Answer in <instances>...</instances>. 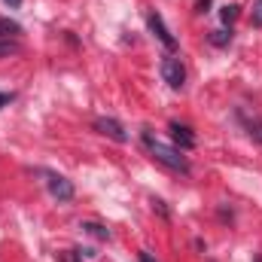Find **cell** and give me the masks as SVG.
I'll return each instance as SVG.
<instances>
[{
    "label": "cell",
    "mask_w": 262,
    "mask_h": 262,
    "mask_svg": "<svg viewBox=\"0 0 262 262\" xmlns=\"http://www.w3.org/2000/svg\"><path fill=\"white\" fill-rule=\"evenodd\" d=\"M207 40H210V46H216V49H226V46L232 43V31H226V28H223V31H213Z\"/></svg>",
    "instance_id": "11"
},
{
    "label": "cell",
    "mask_w": 262,
    "mask_h": 262,
    "mask_svg": "<svg viewBox=\"0 0 262 262\" xmlns=\"http://www.w3.org/2000/svg\"><path fill=\"white\" fill-rule=\"evenodd\" d=\"M238 15H241V6H238V3H226V6L220 9V21H223L229 31H232V25H235Z\"/></svg>",
    "instance_id": "9"
},
{
    "label": "cell",
    "mask_w": 262,
    "mask_h": 262,
    "mask_svg": "<svg viewBox=\"0 0 262 262\" xmlns=\"http://www.w3.org/2000/svg\"><path fill=\"white\" fill-rule=\"evenodd\" d=\"M220 220H223V223H232V220H235L232 207H226V204H223V207H220Z\"/></svg>",
    "instance_id": "15"
},
{
    "label": "cell",
    "mask_w": 262,
    "mask_h": 262,
    "mask_svg": "<svg viewBox=\"0 0 262 262\" xmlns=\"http://www.w3.org/2000/svg\"><path fill=\"white\" fill-rule=\"evenodd\" d=\"M162 79L171 85V89H183L186 85V67L177 55H168L162 58Z\"/></svg>",
    "instance_id": "2"
},
{
    "label": "cell",
    "mask_w": 262,
    "mask_h": 262,
    "mask_svg": "<svg viewBox=\"0 0 262 262\" xmlns=\"http://www.w3.org/2000/svg\"><path fill=\"white\" fill-rule=\"evenodd\" d=\"M82 229H85L92 238H98V241H110V229L101 226V223H82Z\"/></svg>",
    "instance_id": "10"
},
{
    "label": "cell",
    "mask_w": 262,
    "mask_h": 262,
    "mask_svg": "<svg viewBox=\"0 0 262 262\" xmlns=\"http://www.w3.org/2000/svg\"><path fill=\"white\" fill-rule=\"evenodd\" d=\"M140 137H143V146L149 149V156H152L159 165H165L168 171H174V174H189V171H192V165H189V159L183 156V149L162 143L159 137H152V131L149 128L140 131Z\"/></svg>",
    "instance_id": "1"
},
{
    "label": "cell",
    "mask_w": 262,
    "mask_h": 262,
    "mask_svg": "<svg viewBox=\"0 0 262 262\" xmlns=\"http://www.w3.org/2000/svg\"><path fill=\"white\" fill-rule=\"evenodd\" d=\"M146 25H149V31L156 34V40L168 49V52H177V40H174V34L168 31V25H165V18L159 15V12H146Z\"/></svg>",
    "instance_id": "3"
},
{
    "label": "cell",
    "mask_w": 262,
    "mask_h": 262,
    "mask_svg": "<svg viewBox=\"0 0 262 262\" xmlns=\"http://www.w3.org/2000/svg\"><path fill=\"white\" fill-rule=\"evenodd\" d=\"M95 131L104 134V137H110V140H116V143H128V131L122 128L116 119H107V116L95 119Z\"/></svg>",
    "instance_id": "5"
},
{
    "label": "cell",
    "mask_w": 262,
    "mask_h": 262,
    "mask_svg": "<svg viewBox=\"0 0 262 262\" xmlns=\"http://www.w3.org/2000/svg\"><path fill=\"white\" fill-rule=\"evenodd\" d=\"M18 34H21V25L6 18V15H0V40H15Z\"/></svg>",
    "instance_id": "8"
},
{
    "label": "cell",
    "mask_w": 262,
    "mask_h": 262,
    "mask_svg": "<svg viewBox=\"0 0 262 262\" xmlns=\"http://www.w3.org/2000/svg\"><path fill=\"white\" fill-rule=\"evenodd\" d=\"M3 3H6L9 9H18V6H21V0H3Z\"/></svg>",
    "instance_id": "18"
},
{
    "label": "cell",
    "mask_w": 262,
    "mask_h": 262,
    "mask_svg": "<svg viewBox=\"0 0 262 262\" xmlns=\"http://www.w3.org/2000/svg\"><path fill=\"white\" fill-rule=\"evenodd\" d=\"M238 119L244 122V128H247V134H250V140H256V143H262V119H250L247 113H238Z\"/></svg>",
    "instance_id": "7"
},
{
    "label": "cell",
    "mask_w": 262,
    "mask_h": 262,
    "mask_svg": "<svg viewBox=\"0 0 262 262\" xmlns=\"http://www.w3.org/2000/svg\"><path fill=\"white\" fill-rule=\"evenodd\" d=\"M140 262H156V259H152V256H149V253L143 250V253H140Z\"/></svg>",
    "instance_id": "19"
},
{
    "label": "cell",
    "mask_w": 262,
    "mask_h": 262,
    "mask_svg": "<svg viewBox=\"0 0 262 262\" xmlns=\"http://www.w3.org/2000/svg\"><path fill=\"white\" fill-rule=\"evenodd\" d=\"M12 101H15V95H12V92H0V110H3L6 104H12Z\"/></svg>",
    "instance_id": "16"
},
{
    "label": "cell",
    "mask_w": 262,
    "mask_h": 262,
    "mask_svg": "<svg viewBox=\"0 0 262 262\" xmlns=\"http://www.w3.org/2000/svg\"><path fill=\"white\" fill-rule=\"evenodd\" d=\"M168 131H171V140L177 143V149H192L195 146V134H192V128L189 125H180V122H171L168 125Z\"/></svg>",
    "instance_id": "6"
},
{
    "label": "cell",
    "mask_w": 262,
    "mask_h": 262,
    "mask_svg": "<svg viewBox=\"0 0 262 262\" xmlns=\"http://www.w3.org/2000/svg\"><path fill=\"white\" fill-rule=\"evenodd\" d=\"M250 21H253V28H262V0L253 3V18Z\"/></svg>",
    "instance_id": "14"
},
{
    "label": "cell",
    "mask_w": 262,
    "mask_h": 262,
    "mask_svg": "<svg viewBox=\"0 0 262 262\" xmlns=\"http://www.w3.org/2000/svg\"><path fill=\"white\" fill-rule=\"evenodd\" d=\"M149 204H152V210H156V213H159V216H165V220H168V216H171V210H168V207H165V201H162V198H152V201H149Z\"/></svg>",
    "instance_id": "13"
},
{
    "label": "cell",
    "mask_w": 262,
    "mask_h": 262,
    "mask_svg": "<svg viewBox=\"0 0 262 262\" xmlns=\"http://www.w3.org/2000/svg\"><path fill=\"white\" fill-rule=\"evenodd\" d=\"M210 3H213V0H198L195 9H198V12H207V9H210Z\"/></svg>",
    "instance_id": "17"
},
{
    "label": "cell",
    "mask_w": 262,
    "mask_h": 262,
    "mask_svg": "<svg viewBox=\"0 0 262 262\" xmlns=\"http://www.w3.org/2000/svg\"><path fill=\"white\" fill-rule=\"evenodd\" d=\"M46 186H49V195L55 201H70L73 198V183L61 174H46Z\"/></svg>",
    "instance_id": "4"
},
{
    "label": "cell",
    "mask_w": 262,
    "mask_h": 262,
    "mask_svg": "<svg viewBox=\"0 0 262 262\" xmlns=\"http://www.w3.org/2000/svg\"><path fill=\"white\" fill-rule=\"evenodd\" d=\"M21 46H18V40H0V58H9V55H15Z\"/></svg>",
    "instance_id": "12"
}]
</instances>
